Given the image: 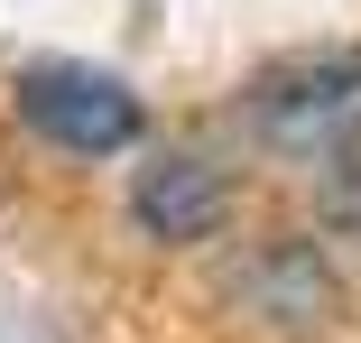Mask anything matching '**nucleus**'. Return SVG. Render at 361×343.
Here are the masks:
<instances>
[{"mask_svg": "<svg viewBox=\"0 0 361 343\" xmlns=\"http://www.w3.org/2000/svg\"><path fill=\"white\" fill-rule=\"evenodd\" d=\"M250 130L278 158H315V167L361 149V47L297 56V65H278V75H259L250 84Z\"/></svg>", "mask_w": 361, "mask_h": 343, "instance_id": "obj_1", "label": "nucleus"}, {"mask_svg": "<svg viewBox=\"0 0 361 343\" xmlns=\"http://www.w3.org/2000/svg\"><path fill=\"white\" fill-rule=\"evenodd\" d=\"M10 93H19V121L37 140L75 149V158H121V149H139V130H149L139 93L121 75H102V65H19Z\"/></svg>", "mask_w": 361, "mask_h": 343, "instance_id": "obj_2", "label": "nucleus"}, {"mask_svg": "<svg viewBox=\"0 0 361 343\" xmlns=\"http://www.w3.org/2000/svg\"><path fill=\"white\" fill-rule=\"evenodd\" d=\"M223 214H232V186L195 149H167L130 176V223L149 241H204V232H223Z\"/></svg>", "mask_w": 361, "mask_h": 343, "instance_id": "obj_3", "label": "nucleus"}, {"mask_svg": "<svg viewBox=\"0 0 361 343\" xmlns=\"http://www.w3.org/2000/svg\"><path fill=\"white\" fill-rule=\"evenodd\" d=\"M241 297L278 325H324L334 315V279H324V260L315 241H269L250 269H241Z\"/></svg>", "mask_w": 361, "mask_h": 343, "instance_id": "obj_4", "label": "nucleus"}, {"mask_svg": "<svg viewBox=\"0 0 361 343\" xmlns=\"http://www.w3.org/2000/svg\"><path fill=\"white\" fill-rule=\"evenodd\" d=\"M315 195H324V223H334L343 241H361V149H343V158L324 167V186H315Z\"/></svg>", "mask_w": 361, "mask_h": 343, "instance_id": "obj_5", "label": "nucleus"}]
</instances>
